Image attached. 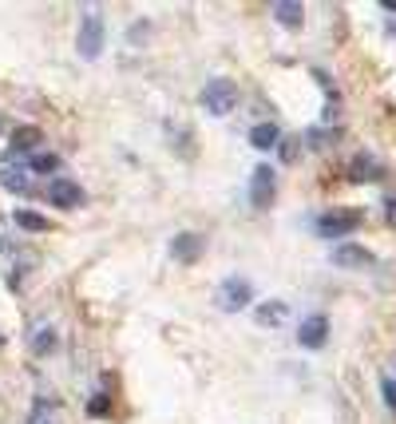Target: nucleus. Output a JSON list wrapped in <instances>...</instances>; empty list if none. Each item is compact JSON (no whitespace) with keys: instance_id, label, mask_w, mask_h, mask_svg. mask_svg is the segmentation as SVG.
Segmentation results:
<instances>
[{"instance_id":"f03ea898","label":"nucleus","mask_w":396,"mask_h":424,"mask_svg":"<svg viewBox=\"0 0 396 424\" xmlns=\"http://www.w3.org/2000/svg\"><path fill=\"white\" fill-rule=\"evenodd\" d=\"M361 218H365V214L349 211V206L345 211H325V214H317V234H321V238H341V234L356 230Z\"/></svg>"},{"instance_id":"f257e3e1","label":"nucleus","mask_w":396,"mask_h":424,"mask_svg":"<svg viewBox=\"0 0 396 424\" xmlns=\"http://www.w3.org/2000/svg\"><path fill=\"white\" fill-rule=\"evenodd\" d=\"M202 107H206L210 115H230L238 107V88L230 80H210L206 88H202Z\"/></svg>"},{"instance_id":"f3484780","label":"nucleus","mask_w":396,"mask_h":424,"mask_svg":"<svg viewBox=\"0 0 396 424\" xmlns=\"http://www.w3.org/2000/svg\"><path fill=\"white\" fill-rule=\"evenodd\" d=\"M32 345H36V353H52V345H56V334H52V329H40V334L32 337Z\"/></svg>"},{"instance_id":"dca6fc26","label":"nucleus","mask_w":396,"mask_h":424,"mask_svg":"<svg viewBox=\"0 0 396 424\" xmlns=\"http://www.w3.org/2000/svg\"><path fill=\"white\" fill-rule=\"evenodd\" d=\"M16 226H24V230H48V218L36 211H16Z\"/></svg>"},{"instance_id":"1a4fd4ad","label":"nucleus","mask_w":396,"mask_h":424,"mask_svg":"<svg viewBox=\"0 0 396 424\" xmlns=\"http://www.w3.org/2000/svg\"><path fill=\"white\" fill-rule=\"evenodd\" d=\"M198 250H202V234H178L175 242H170V254H175L178 262H194Z\"/></svg>"},{"instance_id":"f8f14e48","label":"nucleus","mask_w":396,"mask_h":424,"mask_svg":"<svg viewBox=\"0 0 396 424\" xmlns=\"http://www.w3.org/2000/svg\"><path fill=\"white\" fill-rule=\"evenodd\" d=\"M36 143H40V131H36V127H20V131H12L8 151H12V155H20V151H32Z\"/></svg>"},{"instance_id":"ddd939ff","label":"nucleus","mask_w":396,"mask_h":424,"mask_svg":"<svg viewBox=\"0 0 396 424\" xmlns=\"http://www.w3.org/2000/svg\"><path fill=\"white\" fill-rule=\"evenodd\" d=\"M274 16H277L281 24H289V28H301V20H305V12H301V4H289V0L274 4Z\"/></svg>"},{"instance_id":"7ed1b4c3","label":"nucleus","mask_w":396,"mask_h":424,"mask_svg":"<svg viewBox=\"0 0 396 424\" xmlns=\"http://www.w3.org/2000/svg\"><path fill=\"white\" fill-rule=\"evenodd\" d=\"M274 187H277V179H274V171H269L266 163L254 167V175H250V202H254V206H269V202H274Z\"/></svg>"},{"instance_id":"0eeeda50","label":"nucleus","mask_w":396,"mask_h":424,"mask_svg":"<svg viewBox=\"0 0 396 424\" xmlns=\"http://www.w3.org/2000/svg\"><path fill=\"white\" fill-rule=\"evenodd\" d=\"M250 298H254V290H250V282H242V278H230V282L222 285V310H242V305H250Z\"/></svg>"},{"instance_id":"412c9836","label":"nucleus","mask_w":396,"mask_h":424,"mask_svg":"<svg viewBox=\"0 0 396 424\" xmlns=\"http://www.w3.org/2000/svg\"><path fill=\"white\" fill-rule=\"evenodd\" d=\"M385 214H388V223L396 226V199H392V194H388V199H385Z\"/></svg>"},{"instance_id":"9d476101","label":"nucleus","mask_w":396,"mask_h":424,"mask_svg":"<svg viewBox=\"0 0 396 424\" xmlns=\"http://www.w3.org/2000/svg\"><path fill=\"white\" fill-rule=\"evenodd\" d=\"M349 175L353 179H368V182H376V179H385V167L373 159V155H356L353 159V167H349Z\"/></svg>"},{"instance_id":"aec40b11","label":"nucleus","mask_w":396,"mask_h":424,"mask_svg":"<svg viewBox=\"0 0 396 424\" xmlns=\"http://www.w3.org/2000/svg\"><path fill=\"white\" fill-rule=\"evenodd\" d=\"M107 408H111L107 396H91V404H88V413H91V416H107Z\"/></svg>"},{"instance_id":"6e6552de","label":"nucleus","mask_w":396,"mask_h":424,"mask_svg":"<svg viewBox=\"0 0 396 424\" xmlns=\"http://www.w3.org/2000/svg\"><path fill=\"white\" fill-rule=\"evenodd\" d=\"M333 262L361 270V266H373V254H368L365 246H337V250H333Z\"/></svg>"},{"instance_id":"4468645a","label":"nucleus","mask_w":396,"mask_h":424,"mask_svg":"<svg viewBox=\"0 0 396 424\" xmlns=\"http://www.w3.org/2000/svg\"><path fill=\"white\" fill-rule=\"evenodd\" d=\"M281 317H286V302H262L257 305V322L262 325H281Z\"/></svg>"},{"instance_id":"20e7f679","label":"nucleus","mask_w":396,"mask_h":424,"mask_svg":"<svg viewBox=\"0 0 396 424\" xmlns=\"http://www.w3.org/2000/svg\"><path fill=\"white\" fill-rule=\"evenodd\" d=\"M329 337V317L325 313H313V317H305L301 322V329H297V341H301V349H321Z\"/></svg>"},{"instance_id":"6ab92c4d","label":"nucleus","mask_w":396,"mask_h":424,"mask_svg":"<svg viewBox=\"0 0 396 424\" xmlns=\"http://www.w3.org/2000/svg\"><path fill=\"white\" fill-rule=\"evenodd\" d=\"M380 393H385V404L396 413V381H392V377H385V381H380Z\"/></svg>"},{"instance_id":"39448f33","label":"nucleus","mask_w":396,"mask_h":424,"mask_svg":"<svg viewBox=\"0 0 396 424\" xmlns=\"http://www.w3.org/2000/svg\"><path fill=\"white\" fill-rule=\"evenodd\" d=\"M99 48H103V24H99V16L91 12L88 20L79 24V56H88V60H95Z\"/></svg>"},{"instance_id":"9b49d317","label":"nucleus","mask_w":396,"mask_h":424,"mask_svg":"<svg viewBox=\"0 0 396 424\" xmlns=\"http://www.w3.org/2000/svg\"><path fill=\"white\" fill-rule=\"evenodd\" d=\"M277 139H281L277 123H257L254 131H250V143H254L257 151H269V147H277Z\"/></svg>"},{"instance_id":"a211bd4d","label":"nucleus","mask_w":396,"mask_h":424,"mask_svg":"<svg viewBox=\"0 0 396 424\" xmlns=\"http://www.w3.org/2000/svg\"><path fill=\"white\" fill-rule=\"evenodd\" d=\"M0 182H4V187H12L16 194H24V191H28V182H24V175H8V171H4V175H0Z\"/></svg>"},{"instance_id":"2eb2a0df","label":"nucleus","mask_w":396,"mask_h":424,"mask_svg":"<svg viewBox=\"0 0 396 424\" xmlns=\"http://www.w3.org/2000/svg\"><path fill=\"white\" fill-rule=\"evenodd\" d=\"M56 167H59V159H56L52 151H36V155L28 159V171H32V175H52Z\"/></svg>"},{"instance_id":"423d86ee","label":"nucleus","mask_w":396,"mask_h":424,"mask_svg":"<svg viewBox=\"0 0 396 424\" xmlns=\"http://www.w3.org/2000/svg\"><path fill=\"white\" fill-rule=\"evenodd\" d=\"M48 202L52 206H64V211H71V206H79L83 202V191H79L76 182H68V179H56L48 187Z\"/></svg>"}]
</instances>
